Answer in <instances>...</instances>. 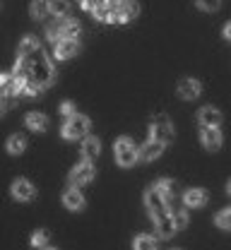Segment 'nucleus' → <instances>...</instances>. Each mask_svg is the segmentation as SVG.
<instances>
[{
    "mask_svg": "<svg viewBox=\"0 0 231 250\" xmlns=\"http://www.w3.org/2000/svg\"><path fill=\"white\" fill-rule=\"evenodd\" d=\"M200 92H202V84H200L198 80H193V77H186V80H181V82H178V96H181V99H186V101L198 99Z\"/></svg>",
    "mask_w": 231,
    "mask_h": 250,
    "instance_id": "13",
    "label": "nucleus"
},
{
    "mask_svg": "<svg viewBox=\"0 0 231 250\" xmlns=\"http://www.w3.org/2000/svg\"><path fill=\"white\" fill-rule=\"evenodd\" d=\"M227 192L231 195V178H229V183H227Z\"/></svg>",
    "mask_w": 231,
    "mask_h": 250,
    "instance_id": "36",
    "label": "nucleus"
},
{
    "mask_svg": "<svg viewBox=\"0 0 231 250\" xmlns=\"http://www.w3.org/2000/svg\"><path fill=\"white\" fill-rule=\"evenodd\" d=\"M137 152H140V161H154V159H159V156H162L164 145H162V142H157V140H147Z\"/></svg>",
    "mask_w": 231,
    "mask_h": 250,
    "instance_id": "17",
    "label": "nucleus"
},
{
    "mask_svg": "<svg viewBox=\"0 0 231 250\" xmlns=\"http://www.w3.org/2000/svg\"><path fill=\"white\" fill-rule=\"evenodd\" d=\"M195 5L205 12H217L222 7V0H195Z\"/></svg>",
    "mask_w": 231,
    "mask_h": 250,
    "instance_id": "30",
    "label": "nucleus"
},
{
    "mask_svg": "<svg viewBox=\"0 0 231 250\" xmlns=\"http://www.w3.org/2000/svg\"><path fill=\"white\" fill-rule=\"evenodd\" d=\"M222 34H224V39H227V41H231V22H227V24H224Z\"/></svg>",
    "mask_w": 231,
    "mask_h": 250,
    "instance_id": "35",
    "label": "nucleus"
},
{
    "mask_svg": "<svg viewBox=\"0 0 231 250\" xmlns=\"http://www.w3.org/2000/svg\"><path fill=\"white\" fill-rule=\"evenodd\" d=\"M140 147H135V142H132L130 137H118L116 142H113V156H116V161H118V166H123V168H130L135 166L137 161H140V152H137Z\"/></svg>",
    "mask_w": 231,
    "mask_h": 250,
    "instance_id": "2",
    "label": "nucleus"
},
{
    "mask_svg": "<svg viewBox=\"0 0 231 250\" xmlns=\"http://www.w3.org/2000/svg\"><path fill=\"white\" fill-rule=\"evenodd\" d=\"M214 224H217L219 229H224V231H231V207L222 209V212L214 217Z\"/></svg>",
    "mask_w": 231,
    "mask_h": 250,
    "instance_id": "28",
    "label": "nucleus"
},
{
    "mask_svg": "<svg viewBox=\"0 0 231 250\" xmlns=\"http://www.w3.org/2000/svg\"><path fill=\"white\" fill-rule=\"evenodd\" d=\"M145 205H147V209H149V214L152 217H157V214H164V212H168V202L164 200V195L157 190V188L152 186L147 192H145Z\"/></svg>",
    "mask_w": 231,
    "mask_h": 250,
    "instance_id": "8",
    "label": "nucleus"
},
{
    "mask_svg": "<svg viewBox=\"0 0 231 250\" xmlns=\"http://www.w3.org/2000/svg\"><path fill=\"white\" fill-rule=\"evenodd\" d=\"M24 125L32 132H46L48 130V116L46 113H39V111H32V113L24 116Z\"/></svg>",
    "mask_w": 231,
    "mask_h": 250,
    "instance_id": "18",
    "label": "nucleus"
},
{
    "mask_svg": "<svg viewBox=\"0 0 231 250\" xmlns=\"http://www.w3.org/2000/svg\"><path fill=\"white\" fill-rule=\"evenodd\" d=\"M84 202H87V200H84V195L80 192V188L72 186L63 192V205H65L70 212H82V209H84Z\"/></svg>",
    "mask_w": 231,
    "mask_h": 250,
    "instance_id": "12",
    "label": "nucleus"
},
{
    "mask_svg": "<svg viewBox=\"0 0 231 250\" xmlns=\"http://www.w3.org/2000/svg\"><path fill=\"white\" fill-rule=\"evenodd\" d=\"M168 217L173 219V226H176V231H183V229L188 226V209H186V207H171Z\"/></svg>",
    "mask_w": 231,
    "mask_h": 250,
    "instance_id": "23",
    "label": "nucleus"
},
{
    "mask_svg": "<svg viewBox=\"0 0 231 250\" xmlns=\"http://www.w3.org/2000/svg\"><path fill=\"white\" fill-rule=\"evenodd\" d=\"M70 186L80 188V186H87L92 178H94V166H92V161H82V164H77L72 171H70Z\"/></svg>",
    "mask_w": 231,
    "mask_h": 250,
    "instance_id": "7",
    "label": "nucleus"
},
{
    "mask_svg": "<svg viewBox=\"0 0 231 250\" xmlns=\"http://www.w3.org/2000/svg\"><path fill=\"white\" fill-rule=\"evenodd\" d=\"M51 15L58 20H67L70 15V2L67 0H51Z\"/></svg>",
    "mask_w": 231,
    "mask_h": 250,
    "instance_id": "26",
    "label": "nucleus"
},
{
    "mask_svg": "<svg viewBox=\"0 0 231 250\" xmlns=\"http://www.w3.org/2000/svg\"><path fill=\"white\" fill-rule=\"evenodd\" d=\"M198 123L202 125V127H219V123H222V111L214 108V106H205V108H200Z\"/></svg>",
    "mask_w": 231,
    "mask_h": 250,
    "instance_id": "14",
    "label": "nucleus"
},
{
    "mask_svg": "<svg viewBox=\"0 0 231 250\" xmlns=\"http://www.w3.org/2000/svg\"><path fill=\"white\" fill-rule=\"evenodd\" d=\"M152 221H154V229H157V236H159V238H171V236L176 233L173 219L168 217V212H164V214H157V217H152Z\"/></svg>",
    "mask_w": 231,
    "mask_h": 250,
    "instance_id": "16",
    "label": "nucleus"
},
{
    "mask_svg": "<svg viewBox=\"0 0 231 250\" xmlns=\"http://www.w3.org/2000/svg\"><path fill=\"white\" fill-rule=\"evenodd\" d=\"M36 51H39V39H36V36L29 34V36H24V39L20 41V51H17L20 58H29L32 53H36Z\"/></svg>",
    "mask_w": 231,
    "mask_h": 250,
    "instance_id": "22",
    "label": "nucleus"
},
{
    "mask_svg": "<svg viewBox=\"0 0 231 250\" xmlns=\"http://www.w3.org/2000/svg\"><path fill=\"white\" fill-rule=\"evenodd\" d=\"M10 195L17 200V202H32L36 197V188H34L32 181L27 178H15L12 186H10Z\"/></svg>",
    "mask_w": 231,
    "mask_h": 250,
    "instance_id": "6",
    "label": "nucleus"
},
{
    "mask_svg": "<svg viewBox=\"0 0 231 250\" xmlns=\"http://www.w3.org/2000/svg\"><path fill=\"white\" fill-rule=\"evenodd\" d=\"M132 250H159V243L152 233H140L132 241Z\"/></svg>",
    "mask_w": 231,
    "mask_h": 250,
    "instance_id": "19",
    "label": "nucleus"
},
{
    "mask_svg": "<svg viewBox=\"0 0 231 250\" xmlns=\"http://www.w3.org/2000/svg\"><path fill=\"white\" fill-rule=\"evenodd\" d=\"M89 127H92V121H89L87 116L77 113V116L67 118L65 123H63V130H61V132H63L65 140H80V137H87Z\"/></svg>",
    "mask_w": 231,
    "mask_h": 250,
    "instance_id": "4",
    "label": "nucleus"
},
{
    "mask_svg": "<svg viewBox=\"0 0 231 250\" xmlns=\"http://www.w3.org/2000/svg\"><path fill=\"white\" fill-rule=\"evenodd\" d=\"M61 113L65 116V121H67V118L77 116V108H75V104H72V101H63V104H61Z\"/></svg>",
    "mask_w": 231,
    "mask_h": 250,
    "instance_id": "32",
    "label": "nucleus"
},
{
    "mask_svg": "<svg viewBox=\"0 0 231 250\" xmlns=\"http://www.w3.org/2000/svg\"><path fill=\"white\" fill-rule=\"evenodd\" d=\"M200 142H202L205 149L217 152L222 147V132H219V127H202L200 130Z\"/></svg>",
    "mask_w": 231,
    "mask_h": 250,
    "instance_id": "11",
    "label": "nucleus"
},
{
    "mask_svg": "<svg viewBox=\"0 0 231 250\" xmlns=\"http://www.w3.org/2000/svg\"><path fill=\"white\" fill-rule=\"evenodd\" d=\"M41 250H58V248H48V246H46V248H41Z\"/></svg>",
    "mask_w": 231,
    "mask_h": 250,
    "instance_id": "37",
    "label": "nucleus"
},
{
    "mask_svg": "<svg viewBox=\"0 0 231 250\" xmlns=\"http://www.w3.org/2000/svg\"><path fill=\"white\" fill-rule=\"evenodd\" d=\"M41 92H43V89H41L36 82H32V80H29V82L24 84V89H22V96H29V99H34V96H39Z\"/></svg>",
    "mask_w": 231,
    "mask_h": 250,
    "instance_id": "31",
    "label": "nucleus"
},
{
    "mask_svg": "<svg viewBox=\"0 0 231 250\" xmlns=\"http://www.w3.org/2000/svg\"><path fill=\"white\" fill-rule=\"evenodd\" d=\"M207 190H202V188H190V190H186L183 192V207L186 209H200V207H205L207 205Z\"/></svg>",
    "mask_w": 231,
    "mask_h": 250,
    "instance_id": "10",
    "label": "nucleus"
},
{
    "mask_svg": "<svg viewBox=\"0 0 231 250\" xmlns=\"http://www.w3.org/2000/svg\"><path fill=\"white\" fill-rule=\"evenodd\" d=\"M5 147H7V152L10 154H22L24 149H27V137L24 135H10L7 137V142H5Z\"/></svg>",
    "mask_w": 231,
    "mask_h": 250,
    "instance_id": "21",
    "label": "nucleus"
},
{
    "mask_svg": "<svg viewBox=\"0 0 231 250\" xmlns=\"http://www.w3.org/2000/svg\"><path fill=\"white\" fill-rule=\"evenodd\" d=\"M61 29H63V39H77V34H80V22L77 20H72V17H67L61 22Z\"/></svg>",
    "mask_w": 231,
    "mask_h": 250,
    "instance_id": "24",
    "label": "nucleus"
},
{
    "mask_svg": "<svg viewBox=\"0 0 231 250\" xmlns=\"http://www.w3.org/2000/svg\"><path fill=\"white\" fill-rule=\"evenodd\" d=\"M80 154H82V159H84V161H94V159L101 154V142H99V137H94V135H87V137L82 140Z\"/></svg>",
    "mask_w": 231,
    "mask_h": 250,
    "instance_id": "15",
    "label": "nucleus"
},
{
    "mask_svg": "<svg viewBox=\"0 0 231 250\" xmlns=\"http://www.w3.org/2000/svg\"><path fill=\"white\" fill-rule=\"evenodd\" d=\"M29 15H32V20H43L46 15H51V0H32V5H29Z\"/></svg>",
    "mask_w": 231,
    "mask_h": 250,
    "instance_id": "20",
    "label": "nucleus"
},
{
    "mask_svg": "<svg viewBox=\"0 0 231 250\" xmlns=\"http://www.w3.org/2000/svg\"><path fill=\"white\" fill-rule=\"evenodd\" d=\"M48 238H51V233H48L46 229H39V231H34V233H32V248H46Z\"/></svg>",
    "mask_w": 231,
    "mask_h": 250,
    "instance_id": "27",
    "label": "nucleus"
},
{
    "mask_svg": "<svg viewBox=\"0 0 231 250\" xmlns=\"http://www.w3.org/2000/svg\"><path fill=\"white\" fill-rule=\"evenodd\" d=\"M84 10H89V12H94L97 7H101V5H106V0H77Z\"/></svg>",
    "mask_w": 231,
    "mask_h": 250,
    "instance_id": "33",
    "label": "nucleus"
},
{
    "mask_svg": "<svg viewBox=\"0 0 231 250\" xmlns=\"http://www.w3.org/2000/svg\"><path fill=\"white\" fill-rule=\"evenodd\" d=\"M24 65H27V77L32 82H36L41 89H46V87H51L56 82V70H53L48 56L41 48L36 53H32L29 58H24Z\"/></svg>",
    "mask_w": 231,
    "mask_h": 250,
    "instance_id": "1",
    "label": "nucleus"
},
{
    "mask_svg": "<svg viewBox=\"0 0 231 250\" xmlns=\"http://www.w3.org/2000/svg\"><path fill=\"white\" fill-rule=\"evenodd\" d=\"M77 51H80L77 39H61L58 43H53V58L56 61H67V58L77 56Z\"/></svg>",
    "mask_w": 231,
    "mask_h": 250,
    "instance_id": "9",
    "label": "nucleus"
},
{
    "mask_svg": "<svg viewBox=\"0 0 231 250\" xmlns=\"http://www.w3.org/2000/svg\"><path fill=\"white\" fill-rule=\"evenodd\" d=\"M7 104H10V99H7V96H2V94H0V116H2V111H5V108H7Z\"/></svg>",
    "mask_w": 231,
    "mask_h": 250,
    "instance_id": "34",
    "label": "nucleus"
},
{
    "mask_svg": "<svg viewBox=\"0 0 231 250\" xmlns=\"http://www.w3.org/2000/svg\"><path fill=\"white\" fill-rule=\"evenodd\" d=\"M154 188L164 195V200L166 202H171L173 200V192H176V186H173V181L171 178H159L157 183H154Z\"/></svg>",
    "mask_w": 231,
    "mask_h": 250,
    "instance_id": "25",
    "label": "nucleus"
},
{
    "mask_svg": "<svg viewBox=\"0 0 231 250\" xmlns=\"http://www.w3.org/2000/svg\"><path fill=\"white\" fill-rule=\"evenodd\" d=\"M137 12H140V5H137V0H121L113 10H111V24H126V22H130L137 17Z\"/></svg>",
    "mask_w": 231,
    "mask_h": 250,
    "instance_id": "5",
    "label": "nucleus"
},
{
    "mask_svg": "<svg viewBox=\"0 0 231 250\" xmlns=\"http://www.w3.org/2000/svg\"><path fill=\"white\" fill-rule=\"evenodd\" d=\"M46 39H48V41H53V43H58V41L63 39V29H61V24H58V22L46 27Z\"/></svg>",
    "mask_w": 231,
    "mask_h": 250,
    "instance_id": "29",
    "label": "nucleus"
},
{
    "mask_svg": "<svg viewBox=\"0 0 231 250\" xmlns=\"http://www.w3.org/2000/svg\"><path fill=\"white\" fill-rule=\"evenodd\" d=\"M149 140H157V142H162L164 147L173 140V125L168 121V116L157 113V116L152 118V123H149Z\"/></svg>",
    "mask_w": 231,
    "mask_h": 250,
    "instance_id": "3",
    "label": "nucleus"
}]
</instances>
